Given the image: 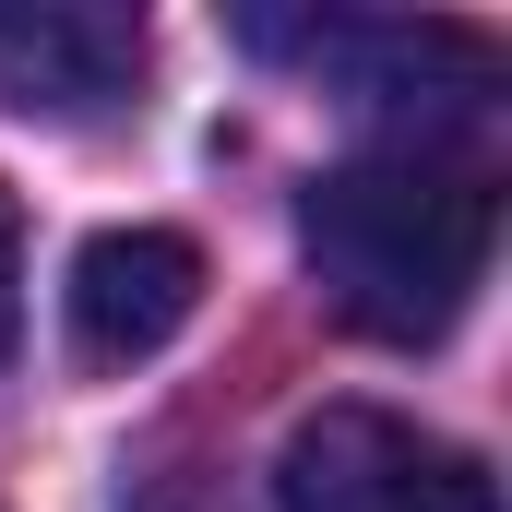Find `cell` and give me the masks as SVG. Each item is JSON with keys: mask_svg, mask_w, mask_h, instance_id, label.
Listing matches in <instances>:
<instances>
[{"mask_svg": "<svg viewBox=\"0 0 512 512\" xmlns=\"http://www.w3.org/2000/svg\"><path fill=\"white\" fill-rule=\"evenodd\" d=\"M251 48H310L346 72L358 108H405V120H465L501 84L477 24H251Z\"/></svg>", "mask_w": 512, "mask_h": 512, "instance_id": "cell-4", "label": "cell"}, {"mask_svg": "<svg viewBox=\"0 0 512 512\" xmlns=\"http://www.w3.org/2000/svg\"><path fill=\"white\" fill-rule=\"evenodd\" d=\"M60 310H72V358L84 370H131V358H155L203 310V251L179 227H96L72 251Z\"/></svg>", "mask_w": 512, "mask_h": 512, "instance_id": "cell-3", "label": "cell"}, {"mask_svg": "<svg viewBox=\"0 0 512 512\" xmlns=\"http://www.w3.org/2000/svg\"><path fill=\"white\" fill-rule=\"evenodd\" d=\"M143 84V24L108 0H0V108L96 120Z\"/></svg>", "mask_w": 512, "mask_h": 512, "instance_id": "cell-5", "label": "cell"}, {"mask_svg": "<svg viewBox=\"0 0 512 512\" xmlns=\"http://www.w3.org/2000/svg\"><path fill=\"white\" fill-rule=\"evenodd\" d=\"M298 251L370 346H441L489 274V191L441 155H346L298 191Z\"/></svg>", "mask_w": 512, "mask_h": 512, "instance_id": "cell-1", "label": "cell"}, {"mask_svg": "<svg viewBox=\"0 0 512 512\" xmlns=\"http://www.w3.org/2000/svg\"><path fill=\"white\" fill-rule=\"evenodd\" d=\"M274 512H501V489H489V465L465 441H441V429H417L393 405L334 393V405H310L286 429Z\"/></svg>", "mask_w": 512, "mask_h": 512, "instance_id": "cell-2", "label": "cell"}, {"mask_svg": "<svg viewBox=\"0 0 512 512\" xmlns=\"http://www.w3.org/2000/svg\"><path fill=\"white\" fill-rule=\"evenodd\" d=\"M12 334H24V251H12V215H0V358H12Z\"/></svg>", "mask_w": 512, "mask_h": 512, "instance_id": "cell-6", "label": "cell"}]
</instances>
